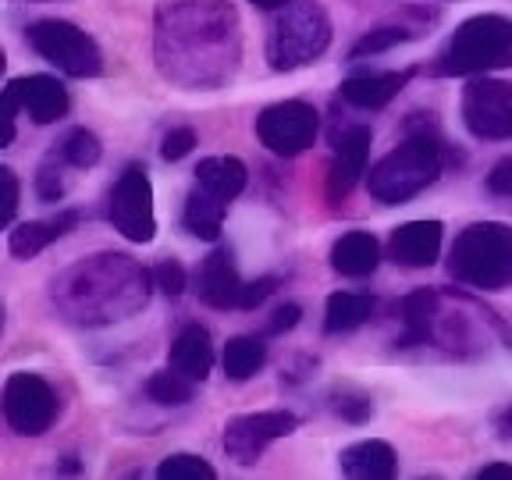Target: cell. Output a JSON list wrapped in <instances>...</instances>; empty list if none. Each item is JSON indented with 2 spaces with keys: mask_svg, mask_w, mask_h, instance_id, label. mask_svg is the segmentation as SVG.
<instances>
[{
  "mask_svg": "<svg viewBox=\"0 0 512 480\" xmlns=\"http://www.w3.org/2000/svg\"><path fill=\"white\" fill-rule=\"evenodd\" d=\"M160 480H214V466L200 456H168L157 466Z\"/></svg>",
  "mask_w": 512,
  "mask_h": 480,
  "instance_id": "cell-28",
  "label": "cell"
},
{
  "mask_svg": "<svg viewBox=\"0 0 512 480\" xmlns=\"http://www.w3.org/2000/svg\"><path fill=\"white\" fill-rule=\"evenodd\" d=\"M335 413L342 420H352V424H363L374 413V402L363 392H356V388H342V392H335Z\"/></svg>",
  "mask_w": 512,
  "mask_h": 480,
  "instance_id": "cell-30",
  "label": "cell"
},
{
  "mask_svg": "<svg viewBox=\"0 0 512 480\" xmlns=\"http://www.w3.org/2000/svg\"><path fill=\"white\" fill-rule=\"evenodd\" d=\"M413 132V128H409ZM441 171V146L431 136V128L413 132L399 150H392L388 157H381L370 168L367 189L377 203H406L416 192H424L427 185L438 178Z\"/></svg>",
  "mask_w": 512,
  "mask_h": 480,
  "instance_id": "cell-2",
  "label": "cell"
},
{
  "mask_svg": "<svg viewBox=\"0 0 512 480\" xmlns=\"http://www.w3.org/2000/svg\"><path fill=\"white\" fill-rule=\"evenodd\" d=\"M512 64V18L477 15L463 22L441 50L438 75H484Z\"/></svg>",
  "mask_w": 512,
  "mask_h": 480,
  "instance_id": "cell-3",
  "label": "cell"
},
{
  "mask_svg": "<svg viewBox=\"0 0 512 480\" xmlns=\"http://www.w3.org/2000/svg\"><path fill=\"white\" fill-rule=\"evenodd\" d=\"M146 395L157 406H185L192 399V381L182 377L178 370H160L146 381Z\"/></svg>",
  "mask_w": 512,
  "mask_h": 480,
  "instance_id": "cell-25",
  "label": "cell"
},
{
  "mask_svg": "<svg viewBox=\"0 0 512 480\" xmlns=\"http://www.w3.org/2000/svg\"><path fill=\"white\" fill-rule=\"evenodd\" d=\"M196 185L232 203L246 189V164L239 157H207L196 168Z\"/></svg>",
  "mask_w": 512,
  "mask_h": 480,
  "instance_id": "cell-21",
  "label": "cell"
},
{
  "mask_svg": "<svg viewBox=\"0 0 512 480\" xmlns=\"http://www.w3.org/2000/svg\"><path fill=\"white\" fill-rule=\"evenodd\" d=\"M79 214L75 210H61L57 217H47V221H25L18 224L15 232H11V256L18 260H32V256H40L50 242L64 239V235L72 232Z\"/></svg>",
  "mask_w": 512,
  "mask_h": 480,
  "instance_id": "cell-18",
  "label": "cell"
},
{
  "mask_svg": "<svg viewBox=\"0 0 512 480\" xmlns=\"http://www.w3.org/2000/svg\"><path fill=\"white\" fill-rule=\"evenodd\" d=\"M381 264V246L370 232H345L331 246V267L345 278H367Z\"/></svg>",
  "mask_w": 512,
  "mask_h": 480,
  "instance_id": "cell-19",
  "label": "cell"
},
{
  "mask_svg": "<svg viewBox=\"0 0 512 480\" xmlns=\"http://www.w3.org/2000/svg\"><path fill=\"white\" fill-rule=\"evenodd\" d=\"M264 363H267L264 338L239 335L224 345V374L232 377V381H249V377H256L264 370Z\"/></svg>",
  "mask_w": 512,
  "mask_h": 480,
  "instance_id": "cell-24",
  "label": "cell"
},
{
  "mask_svg": "<svg viewBox=\"0 0 512 480\" xmlns=\"http://www.w3.org/2000/svg\"><path fill=\"white\" fill-rule=\"evenodd\" d=\"M153 281H157V288L164 296H182L185 285H189L185 267L178 264V260H160V264L153 267Z\"/></svg>",
  "mask_w": 512,
  "mask_h": 480,
  "instance_id": "cell-33",
  "label": "cell"
},
{
  "mask_svg": "<svg viewBox=\"0 0 512 480\" xmlns=\"http://www.w3.org/2000/svg\"><path fill=\"white\" fill-rule=\"evenodd\" d=\"M18 111H22V100H18V89H15V82H11L8 89H0V150L11 146V139H15Z\"/></svg>",
  "mask_w": 512,
  "mask_h": 480,
  "instance_id": "cell-32",
  "label": "cell"
},
{
  "mask_svg": "<svg viewBox=\"0 0 512 480\" xmlns=\"http://www.w3.org/2000/svg\"><path fill=\"white\" fill-rule=\"evenodd\" d=\"M488 189L495 192V196H512V157L498 160L495 168H491Z\"/></svg>",
  "mask_w": 512,
  "mask_h": 480,
  "instance_id": "cell-37",
  "label": "cell"
},
{
  "mask_svg": "<svg viewBox=\"0 0 512 480\" xmlns=\"http://www.w3.org/2000/svg\"><path fill=\"white\" fill-rule=\"evenodd\" d=\"M370 143H374V132L367 125L345 128L342 136L335 139V160H331V171H328V196L335 203L345 200L352 192V185L367 175Z\"/></svg>",
  "mask_w": 512,
  "mask_h": 480,
  "instance_id": "cell-11",
  "label": "cell"
},
{
  "mask_svg": "<svg viewBox=\"0 0 512 480\" xmlns=\"http://www.w3.org/2000/svg\"><path fill=\"white\" fill-rule=\"evenodd\" d=\"M114 232H121L128 242H150L157 232V217H153V185L143 164L125 168V175L114 182L111 203H107Z\"/></svg>",
  "mask_w": 512,
  "mask_h": 480,
  "instance_id": "cell-7",
  "label": "cell"
},
{
  "mask_svg": "<svg viewBox=\"0 0 512 480\" xmlns=\"http://www.w3.org/2000/svg\"><path fill=\"white\" fill-rule=\"evenodd\" d=\"M0 324H4V310H0Z\"/></svg>",
  "mask_w": 512,
  "mask_h": 480,
  "instance_id": "cell-42",
  "label": "cell"
},
{
  "mask_svg": "<svg viewBox=\"0 0 512 480\" xmlns=\"http://www.w3.org/2000/svg\"><path fill=\"white\" fill-rule=\"evenodd\" d=\"M331 43V22L317 0H285L271 25L267 61L274 72H296Z\"/></svg>",
  "mask_w": 512,
  "mask_h": 480,
  "instance_id": "cell-4",
  "label": "cell"
},
{
  "mask_svg": "<svg viewBox=\"0 0 512 480\" xmlns=\"http://www.w3.org/2000/svg\"><path fill=\"white\" fill-rule=\"evenodd\" d=\"M498 427H502V438H512V406L502 413V420H498Z\"/></svg>",
  "mask_w": 512,
  "mask_h": 480,
  "instance_id": "cell-39",
  "label": "cell"
},
{
  "mask_svg": "<svg viewBox=\"0 0 512 480\" xmlns=\"http://www.w3.org/2000/svg\"><path fill=\"white\" fill-rule=\"evenodd\" d=\"M29 47L50 61L57 72L72 75V79H93L104 72V54L93 43V36L79 29V25L64 22V18H40L25 29Z\"/></svg>",
  "mask_w": 512,
  "mask_h": 480,
  "instance_id": "cell-5",
  "label": "cell"
},
{
  "mask_svg": "<svg viewBox=\"0 0 512 480\" xmlns=\"http://www.w3.org/2000/svg\"><path fill=\"white\" fill-rule=\"evenodd\" d=\"M57 153H61L72 168H93L96 160H100V153H104V146H100V139H96L89 128H72V132L57 143Z\"/></svg>",
  "mask_w": 512,
  "mask_h": 480,
  "instance_id": "cell-26",
  "label": "cell"
},
{
  "mask_svg": "<svg viewBox=\"0 0 512 480\" xmlns=\"http://www.w3.org/2000/svg\"><path fill=\"white\" fill-rule=\"evenodd\" d=\"M214 367V345L210 331L203 324H185L178 338L171 342V370H178L189 381H203Z\"/></svg>",
  "mask_w": 512,
  "mask_h": 480,
  "instance_id": "cell-16",
  "label": "cell"
},
{
  "mask_svg": "<svg viewBox=\"0 0 512 480\" xmlns=\"http://www.w3.org/2000/svg\"><path fill=\"white\" fill-rule=\"evenodd\" d=\"M192 146H196V132L192 128H171L168 136H164V143H160V157L182 160L192 153Z\"/></svg>",
  "mask_w": 512,
  "mask_h": 480,
  "instance_id": "cell-34",
  "label": "cell"
},
{
  "mask_svg": "<svg viewBox=\"0 0 512 480\" xmlns=\"http://www.w3.org/2000/svg\"><path fill=\"white\" fill-rule=\"evenodd\" d=\"M392 260L402 267H431L441 253V224L438 221H406L392 232Z\"/></svg>",
  "mask_w": 512,
  "mask_h": 480,
  "instance_id": "cell-13",
  "label": "cell"
},
{
  "mask_svg": "<svg viewBox=\"0 0 512 480\" xmlns=\"http://www.w3.org/2000/svg\"><path fill=\"white\" fill-rule=\"evenodd\" d=\"M224 214H228V200H221V196L207 192L203 185H196V189L189 192V200H185L182 221H185V228L196 235V239L214 242L217 235H221Z\"/></svg>",
  "mask_w": 512,
  "mask_h": 480,
  "instance_id": "cell-20",
  "label": "cell"
},
{
  "mask_svg": "<svg viewBox=\"0 0 512 480\" xmlns=\"http://www.w3.org/2000/svg\"><path fill=\"white\" fill-rule=\"evenodd\" d=\"M256 136L278 157H296L317 139V111L303 100H281L256 118Z\"/></svg>",
  "mask_w": 512,
  "mask_h": 480,
  "instance_id": "cell-8",
  "label": "cell"
},
{
  "mask_svg": "<svg viewBox=\"0 0 512 480\" xmlns=\"http://www.w3.org/2000/svg\"><path fill=\"white\" fill-rule=\"evenodd\" d=\"M242 285L246 281L235 271V260L228 249H214L196 271V296H200V303L214 306V310H239Z\"/></svg>",
  "mask_w": 512,
  "mask_h": 480,
  "instance_id": "cell-12",
  "label": "cell"
},
{
  "mask_svg": "<svg viewBox=\"0 0 512 480\" xmlns=\"http://www.w3.org/2000/svg\"><path fill=\"white\" fill-rule=\"evenodd\" d=\"M399 313H402V324H406L402 345L427 342V338H431L434 317H438V292H431V288H416V292H409V296L402 299Z\"/></svg>",
  "mask_w": 512,
  "mask_h": 480,
  "instance_id": "cell-23",
  "label": "cell"
},
{
  "mask_svg": "<svg viewBox=\"0 0 512 480\" xmlns=\"http://www.w3.org/2000/svg\"><path fill=\"white\" fill-rule=\"evenodd\" d=\"M22 111L29 114L36 125H54L68 114V89L54 79V75H29V79H15Z\"/></svg>",
  "mask_w": 512,
  "mask_h": 480,
  "instance_id": "cell-14",
  "label": "cell"
},
{
  "mask_svg": "<svg viewBox=\"0 0 512 480\" xmlns=\"http://www.w3.org/2000/svg\"><path fill=\"white\" fill-rule=\"evenodd\" d=\"M452 278L484 292H502L512 285V228L502 221L470 224L452 242L448 256Z\"/></svg>",
  "mask_w": 512,
  "mask_h": 480,
  "instance_id": "cell-1",
  "label": "cell"
},
{
  "mask_svg": "<svg viewBox=\"0 0 512 480\" xmlns=\"http://www.w3.org/2000/svg\"><path fill=\"white\" fill-rule=\"evenodd\" d=\"M296 427H299L296 413H288V409H264V413L235 416V420H228V427H224V452H228L235 463L249 466L264 456V448L271 445V441L288 438Z\"/></svg>",
  "mask_w": 512,
  "mask_h": 480,
  "instance_id": "cell-9",
  "label": "cell"
},
{
  "mask_svg": "<svg viewBox=\"0 0 512 480\" xmlns=\"http://www.w3.org/2000/svg\"><path fill=\"white\" fill-rule=\"evenodd\" d=\"M64 168H72L68 160L61 157V153H50L47 160H43L40 175H36V196H40L43 203H57L64 200V192H68V178H64Z\"/></svg>",
  "mask_w": 512,
  "mask_h": 480,
  "instance_id": "cell-27",
  "label": "cell"
},
{
  "mask_svg": "<svg viewBox=\"0 0 512 480\" xmlns=\"http://www.w3.org/2000/svg\"><path fill=\"white\" fill-rule=\"evenodd\" d=\"M480 480H512V466L509 463H491L484 470H477Z\"/></svg>",
  "mask_w": 512,
  "mask_h": 480,
  "instance_id": "cell-38",
  "label": "cell"
},
{
  "mask_svg": "<svg viewBox=\"0 0 512 480\" xmlns=\"http://www.w3.org/2000/svg\"><path fill=\"white\" fill-rule=\"evenodd\" d=\"M299 317H303V310H299L296 303H285L278 306V310L271 313V320H267V335H285V331H292L299 324Z\"/></svg>",
  "mask_w": 512,
  "mask_h": 480,
  "instance_id": "cell-36",
  "label": "cell"
},
{
  "mask_svg": "<svg viewBox=\"0 0 512 480\" xmlns=\"http://www.w3.org/2000/svg\"><path fill=\"white\" fill-rule=\"evenodd\" d=\"M274 292V278H256L242 285V299H239V310H256V306L264 303L267 296Z\"/></svg>",
  "mask_w": 512,
  "mask_h": 480,
  "instance_id": "cell-35",
  "label": "cell"
},
{
  "mask_svg": "<svg viewBox=\"0 0 512 480\" xmlns=\"http://www.w3.org/2000/svg\"><path fill=\"white\" fill-rule=\"evenodd\" d=\"M374 299L367 292H335L328 299V317H324V328L331 335H342V331L363 328L370 317H374Z\"/></svg>",
  "mask_w": 512,
  "mask_h": 480,
  "instance_id": "cell-22",
  "label": "cell"
},
{
  "mask_svg": "<svg viewBox=\"0 0 512 480\" xmlns=\"http://www.w3.org/2000/svg\"><path fill=\"white\" fill-rule=\"evenodd\" d=\"M249 4H256L260 11H278L281 4H285V0H249Z\"/></svg>",
  "mask_w": 512,
  "mask_h": 480,
  "instance_id": "cell-40",
  "label": "cell"
},
{
  "mask_svg": "<svg viewBox=\"0 0 512 480\" xmlns=\"http://www.w3.org/2000/svg\"><path fill=\"white\" fill-rule=\"evenodd\" d=\"M18 196H22V185H18V175L11 168L0 164V232L15 221L18 214Z\"/></svg>",
  "mask_w": 512,
  "mask_h": 480,
  "instance_id": "cell-31",
  "label": "cell"
},
{
  "mask_svg": "<svg viewBox=\"0 0 512 480\" xmlns=\"http://www.w3.org/2000/svg\"><path fill=\"white\" fill-rule=\"evenodd\" d=\"M4 64H8V57H4V50H0V72H4Z\"/></svg>",
  "mask_w": 512,
  "mask_h": 480,
  "instance_id": "cell-41",
  "label": "cell"
},
{
  "mask_svg": "<svg viewBox=\"0 0 512 480\" xmlns=\"http://www.w3.org/2000/svg\"><path fill=\"white\" fill-rule=\"evenodd\" d=\"M0 409H4V420H8V427L15 434H22V438H40L57 420V395L40 374L18 370V374H11L8 384H4Z\"/></svg>",
  "mask_w": 512,
  "mask_h": 480,
  "instance_id": "cell-6",
  "label": "cell"
},
{
  "mask_svg": "<svg viewBox=\"0 0 512 480\" xmlns=\"http://www.w3.org/2000/svg\"><path fill=\"white\" fill-rule=\"evenodd\" d=\"M406 40H413V32L409 29H399V25H384V29H374V32H367L356 47H352V61L356 57H367V54H381V50H392L395 43H406Z\"/></svg>",
  "mask_w": 512,
  "mask_h": 480,
  "instance_id": "cell-29",
  "label": "cell"
},
{
  "mask_svg": "<svg viewBox=\"0 0 512 480\" xmlns=\"http://www.w3.org/2000/svg\"><path fill=\"white\" fill-rule=\"evenodd\" d=\"M413 79V72H370V75H352L342 82V100L360 111H377V107L392 104L399 89Z\"/></svg>",
  "mask_w": 512,
  "mask_h": 480,
  "instance_id": "cell-15",
  "label": "cell"
},
{
  "mask_svg": "<svg viewBox=\"0 0 512 480\" xmlns=\"http://www.w3.org/2000/svg\"><path fill=\"white\" fill-rule=\"evenodd\" d=\"M338 466H342L345 477H356V480H388L395 473V466H399V459H395V448L388 445V441H356V445H349L338 456Z\"/></svg>",
  "mask_w": 512,
  "mask_h": 480,
  "instance_id": "cell-17",
  "label": "cell"
},
{
  "mask_svg": "<svg viewBox=\"0 0 512 480\" xmlns=\"http://www.w3.org/2000/svg\"><path fill=\"white\" fill-rule=\"evenodd\" d=\"M463 121L477 139L512 136V82L477 79L463 93Z\"/></svg>",
  "mask_w": 512,
  "mask_h": 480,
  "instance_id": "cell-10",
  "label": "cell"
}]
</instances>
